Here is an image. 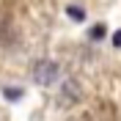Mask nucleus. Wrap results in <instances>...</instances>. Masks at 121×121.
Returning <instances> with one entry per match:
<instances>
[{"mask_svg":"<svg viewBox=\"0 0 121 121\" xmlns=\"http://www.w3.org/2000/svg\"><path fill=\"white\" fill-rule=\"evenodd\" d=\"M102 28H105V25H96V28L91 30V36H94V39H102V36H105V30H102Z\"/></svg>","mask_w":121,"mask_h":121,"instance_id":"f257e3e1","label":"nucleus"},{"mask_svg":"<svg viewBox=\"0 0 121 121\" xmlns=\"http://www.w3.org/2000/svg\"><path fill=\"white\" fill-rule=\"evenodd\" d=\"M69 17H74V19H83V11H80V8H69Z\"/></svg>","mask_w":121,"mask_h":121,"instance_id":"f03ea898","label":"nucleus"},{"mask_svg":"<svg viewBox=\"0 0 121 121\" xmlns=\"http://www.w3.org/2000/svg\"><path fill=\"white\" fill-rule=\"evenodd\" d=\"M113 44H116V47H121V30H118V33L113 36Z\"/></svg>","mask_w":121,"mask_h":121,"instance_id":"7ed1b4c3","label":"nucleus"}]
</instances>
